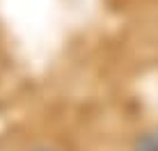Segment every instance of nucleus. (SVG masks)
<instances>
[{
	"mask_svg": "<svg viewBox=\"0 0 158 151\" xmlns=\"http://www.w3.org/2000/svg\"><path fill=\"white\" fill-rule=\"evenodd\" d=\"M138 151H158V137L147 135L138 142Z\"/></svg>",
	"mask_w": 158,
	"mask_h": 151,
	"instance_id": "f257e3e1",
	"label": "nucleus"
}]
</instances>
